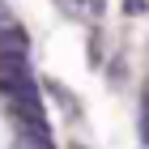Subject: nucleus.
Returning <instances> with one entry per match:
<instances>
[{
	"instance_id": "nucleus-1",
	"label": "nucleus",
	"mask_w": 149,
	"mask_h": 149,
	"mask_svg": "<svg viewBox=\"0 0 149 149\" xmlns=\"http://www.w3.org/2000/svg\"><path fill=\"white\" fill-rule=\"evenodd\" d=\"M26 47H30L26 30H17V26H9V30H0V64H4V68H13V64H22V60H26Z\"/></svg>"
},
{
	"instance_id": "nucleus-2",
	"label": "nucleus",
	"mask_w": 149,
	"mask_h": 149,
	"mask_svg": "<svg viewBox=\"0 0 149 149\" xmlns=\"http://www.w3.org/2000/svg\"><path fill=\"white\" fill-rule=\"evenodd\" d=\"M124 9L128 13H145V0H124Z\"/></svg>"
},
{
	"instance_id": "nucleus-3",
	"label": "nucleus",
	"mask_w": 149,
	"mask_h": 149,
	"mask_svg": "<svg viewBox=\"0 0 149 149\" xmlns=\"http://www.w3.org/2000/svg\"><path fill=\"white\" fill-rule=\"evenodd\" d=\"M0 26H4V30H9V26H13V13L4 9V4H0Z\"/></svg>"
}]
</instances>
